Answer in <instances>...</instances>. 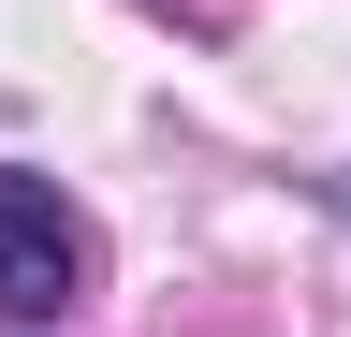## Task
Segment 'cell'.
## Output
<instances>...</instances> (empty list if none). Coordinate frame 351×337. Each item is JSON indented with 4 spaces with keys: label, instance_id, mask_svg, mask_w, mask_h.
<instances>
[{
    "label": "cell",
    "instance_id": "7a4b0ae2",
    "mask_svg": "<svg viewBox=\"0 0 351 337\" xmlns=\"http://www.w3.org/2000/svg\"><path fill=\"white\" fill-rule=\"evenodd\" d=\"M337 205H351V176H337Z\"/></svg>",
    "mask_w": 351,
    "mask_h": 337
},
{
    "label": "cell",
    "instance_id": "6da1fadb",
    "mask_svg": "<svg viewBox=\"0 0 351 337\" xmlns=\"http://www.w3.org/2000/svg\"><path fill=\"white\" fill-rule=\"evenodd\" d=\"M73 293H88V235H73V205L44 191V176L0 161V323H59Z\"/></svg>",
    "mask_w": 351,
    "mask_h": 337
}]
</instances>
